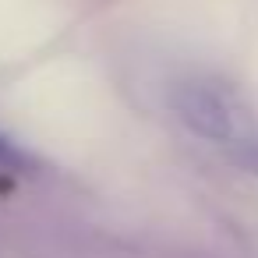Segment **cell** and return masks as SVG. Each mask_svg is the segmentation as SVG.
I'll return each instance as SVG.
<instances>
[{
	"mask_svg": "<svg viewBox=\"0 0 258 258\" xmlns=\"http://www.w3.org/2000/svg\"><path fill=\"white\" fill-rule=\"evenodd\" d=\"M170 106L202 138L226 142V145H233L240 138V131H237V106H233L230 92L223 85H216V82H202V78L177 82L173 92H170Z\"/></svg>",
	"mask_w": 258,
	"mask_h": 258,
	"instance_id": "cell-1",
	"label": "cell"
},
{
	"mask_svg": "<svg viewBox=\"0 0 258 258\" xmlns=\"http://www.w3.org/2000/svg\"><path fill=\"white\" fill-rule=\"evenodd\" d=\"M0 170H8V173H25L29 170V156L8 135H0Z\"/></svg>",
	"mask_w": 258,
	"mask_h": 258,
	"instance_id": "cell-2",
	"label": "cell"
},
{
	"mask_svg": "<svg viewBox=\"0 0 258 258\" xmlns=\"http://www.w3.org/2000/svg\"><path fill=\"white\" fill-rule=\"evenodd\" d=\"M230 152H233V159H237L240 170H247V173L258 177V138H237L230 145Z\"/></svg>",
	"mask_w": 258,
	"mask_h": 258,
	"instance_id": "cell-3",
	"label": "cell"
}]
</instances>
